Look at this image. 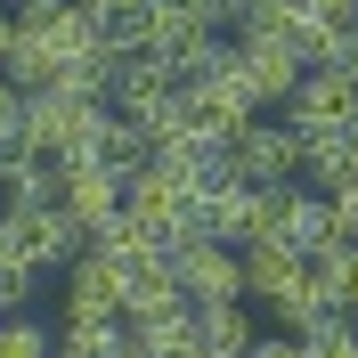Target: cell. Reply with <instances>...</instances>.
<instances>
[{
  "mask_svg": "<svg viewBox=\"0 0 358 358\" xmlns=\"http://www.w3.org/2000/svg\"><path fill=\"white\" fill-rule=\"evenodd\" d=\"M326 212H334V236H350V245H358V171L326 196Z\"/></svg>",
  "mask_w": 358,
  "mask_h": 358,
  "instance_id": "23",
  "label": "cell"
},
{
  "mask_svg": "<svg viewBox=\"0 0 358 358\" xmlns=\"http://www.w3.org/2000/svg\"><path fill=\"white\" fill-rule=\"evenodd\" d=\"M326 358H358V326H350L342 342H326Z\"/></svg>",
  "mask_w": 358,
  "mask_h": 358,
  "instance_id": "28",
  "label": "cell"
},
{
  "mask_svg": "<svg viewBox=\"0 0 358 358\" xmlns=\"http://www.w3.org/2000/svg\"><path fill=\"white\" fill-rule=\"evenodd\" d=\"M187 8H196L212 33H236V17H245V0H187Z\"/></svg>",
  "mask_w": 358,
  "mask_h": 358,
  "instance_id": "24",
  "label": "cell"
},
{
  "mask_svg": "<svg viewBox=\"0 0 358 358\" xmlns=\"http://www.w3.org/2000/svg\"><path fill=\"white\" fill-rule=\"evenodd\" d=\"M114 122L106 98H73V90H24V122L17 147L49 163H98V131Z\"/></svg>",
  "mask_w": 358,
  "mask_h": 358,
  "instance_id": "1",
  "label": "cell"
},
{
  "mask_svg": "<svg viewBox=\"0 0 358 358\" xmlns=\"http://www.w3.org/2000/svg\"><path fill=\"white\" fill-rule=\"evenodd\" d=\"M252 358H326V350H310V342H293V334H261Z\"/></svg>",
  "mask_w": 358,
  "mask_h": 358,
  "instance_id": "27",
  "label": "cell"
},
{
  "mask_svg": "<svg viewBox=\"0 0 358 358\" xmlns=\"http://www.w3.org/2000/svg\"><path fill=\"white\" fill-rule=\"evenodd\" d=\"M98 163H106V171H147V163H155V131H147V122H131V114H114L106 131H98Z\"/></svg>",
  "mask_w": 358,
  "mask_h": 358,
  "instance_id": "19",
  "label": "cell"
},
{
  "mask_svg": "<svg viewBox=\"0 0 358 358\" xmlns=\"http://www.w3.org/2000/svg\"><path fill=\"white\" fill-rule=\"evenodd\" d=\"M90 17H98V33H114V24L122 17H138V8H147V0H82Z\"/></svg>",
  "mask_w": 358,
  "mask_h": 358,
  "instance_id": "25",
  "label": "cell"
},
{
  "mask_svg": "<svg viewBox=\"0 0 358 358\" xmlns=\"http://www.w3.org/2000/svg\"><path fill=\"white\" fill-rule=\"evenodd\" d=\"M17 122H24V90L0 73V138H17Z\"/></svg>",
  "mask_w": 358,
  "mask_h": 358,
  "instance_id": "26",
  "label": "cell"
},
{
  "mask_svg": "<svg viewBox=\"0 0 358 358\" xmlns=\"http://www.w3.org/2000/svg\"><path fill=\"white\" fill-rule=\"evenodd\" d=\"M106 106H114V114H131V122H155V114L179 106V73L163 66V57H147V49H138V57H122V66H114Z\"/></svg>",
  "mask_w": 358,
  "mask_h": 358,
  "instance_id": "10",
  "label": "cell"
},
{
  "mask_svg": "<svg viewBox=\"0 0 358 358\" xmlns=\"http://www.w3.org/2000/svg\"><path fill=\"white\" fill-rule=\"evenodd\" d=\"M310 277H317L326 301H350V293H358V245H350V236H326V245L310 252Z\"/></svg>",
  "mask_w": 358,
  "mask_h": 358,
  "instance_id": "20",
  "label": "cell"
},
{
  "mask_svg": "<svg viewBox=\"0 0 358 358\" xmlns=\"http://www.w3.org/2000/svg\"><path fill=\"white\" fill-rule=\"evenodd\" d=\"M155 310H187L171 252H155L147 268H131V277H122V317H155Z\"/></svg>",
  "mask_w": 358,
  "mask_h": 358,
  "instance_id": "18",
  "label": "cell"
},
{
  "mask_svg": "<svg viewBox=\"0 0 358 358\" xmlns=\"http://www.w3.org/2000/svg\"><path fill=\"white\" fill-rule=\"evenodd\" d=\"M57 171H66L57 203H66V220L82 228V236H98V228L122 220V171H106V163H57Z\"/></svg>",
  "mask_w": 358,
  "mask_h": 358,
  "instance_id": "9",
  "label": "cell"
},
{
  "mask_svg": "<svg viewBox=\"0 0 358 358\" xmlns=\"http://www.w3.org/2000/svg\"><path fill=\"white\" fill-rule=\"evenodd\" d=\"M252 236L261 245H293V252H317L334 236V212L317 187H261V212H252ZM245 236V245H252Z\"/></svg>",
  "mask_w": 358,
  "mask_h": 358,
  "instance_id": "3",
  "label": "cell"
},
{
  "mask_svg": "<svg viewBox=\"0 0 358 358\" xmlns=\"http://www.w3.org/2000/svg\"><path fill=\"white\" fill-rule=\"evenodd\" d=\"M236 73H245V90L261 106H285L310 66H301V49H285V41H236Z\"/></svg>",
  "mask_w": 358,
  "mask_h": 358,
  "instance_id": "12",
  "label": "cell"
},
{
  "mask_svg": "<svg viewBox=\"0 0 358 358\" xmlns=\"http://www.w3.org/2000/svg\"><path fill=\"white\" fill-rule=\"evenodd\" d=\"M0 236H8V245L24 252V261L33 268H73L82 261V228L66 220V203H33V212H0Z\"/></svg>",
  "mask_w": 358,
  "mask_h": 358,
  "instance_id": "7",
  "label": "cell"
},
{
  "mask_svg": "<svg viewBox=\"0 0 358 358\" xmlns=\"http://www.w3.org/2000/svg\"><path fill=\"white\" fill-rule=\"evenodd\" d=\"M196 187H203V171L155 155L147 171L122 179V220H138L155 245H171V236H187V228H196Z\"/></svg>",
  "mask_w": 358,
  "mask_h": 358,
  "instance_id": "2",
  "label": "cell"
},
{
  "mask_svg": "<svg viewBox=\"0 0 358 358\" xmlns=\"http://www.w3.org/2000/svg\"><path fill=\"white\" fill-rule=\"evenodd\" d=\"M171 268H179V293L187 301H245V252L236 245H220V236H171Z\"/></svg>",
  "mask_w": 358,
  "mask_h": 358,
  "instance_id": "4",
  "label": "cell"
},
{
  "mask_svg": "<svg viewBox=\"0 0 358 358\" xmlns=\"http://www.w3.org/2000/svg\"><path fill=\"white\" fill-rule=\"evenodd\" d=\"M0 358H57V334L33 310H17V317H0Z\"/></svg>",
  "mask_w": 358,
  "mask_h": 358,
  "instance_id": "22",
  "label": "cell"
},
{
  "mask_svg": "<svg viewBox=\"0 0 358 358\" xmlns=\"http://www.w3.org/2000/svg\"><path fill=\"white\" fill-rule=\"evenodd\" d=\"M57 187H66V171L49 155H8V171H0V212H33V203H57Z\"/></svg>",
  "mask_w": 358,
  "mask_h": 358,
  "instance_id": "17",
  "label": "cell"
},
{
  "mask_svg": "<svg viewBox=\"0 0 358 358\" xmlns=\"http://www.w3.org/2000/svg\"><path fill=\"white\" fill-rule=\"evenodd\" d=\"M196 342H203V358H252L261 350V317L245 301H196Z\"/></svg>",
  "mask_w": 358,
  "mask_h": 358,
  "instance_id": "14",
  "label": "cell"
},
{
  "mask_svg": "<svg viewBox=\"0 0 358 358\" xmlns=\"http://www.w3.org/2000/svg\"><path fill=\"white\" fill-rule=\"evenodd\" d=\"M245 252V301H261V310H277V301H293V293H310V252H293V245H236Z\"/></svg>",
  "mask_w": 358,
  "mask_h": 358,
  "instance_id": "11",
  "label": "cell"
},
{
  "mask_svg": "<svg viewBox=\"0 0 358 358\" xmlns=\"http://www.w3.org/2000/svg\"><path fill=\"white\" fill-rule=\"evenodd\" d=\"M252 212H261V187L236 171H212L196 187V236H220V245H245L252 236Z\"/></svg>",
  "mask_w": 358,
  "mask_h": 358,
  "instance_id": "8",
  "label": "cell"
},
{
  "mask_svg": "<svg viewBox=\"0 0 358 358\" xmlns=\"http://www.w3.org/2000/svg\"><path fill=\"white\" fill-rule=\"evenodd\" d=\"M350 41H358V17H350Z\"/></svg>",
  "mask_w": 358,
  "mask_h": 358,
  "instance_id": "32",
  "label": "cell"
},
{
  "mask_svg": "<svg viewBox=\"0 0 358 358\" xmlns=\"http://www.w3.org/2000/svg\"><path fill=\"white\" fill-rule=\"evenodd\" d=\"M66 317H122V268L98 261L82 245V261L66 268Z\"/></svg>",
  "mask_w": 358,
  "mask_h": 358,
  "instance_id": "15",
  "label": "cell"
},
{
  "mask_svg": "<svg viewBox=\"0 0 358 358\" xmlns=\"http://www.w3.org/2000/svg\"><path fill=\"white\" fill-rule=\"evenodd\" d=\"M122 358H203L196 301L187 310H155V317H122Z\"/></svg>",
  "mask_w": 358,
  "mask_h": 358,
  "instance_id": "13",
  "label": "cell"
},
{
  "mask_svg": "<svg viewBox=\"0 0 358 358\" xmlns=\"http://www.w3.org/2000/svg\"><path fill=\"white\" fill-rule=\"evenodd\" d=\"M350 122H358V73L310 66L301 90L285 98V131H293V138H317V131H350Z\"/></svg>",
  "mask_w": 358,
  "mask_h": 358,
  "instance_id": "5",
  "label": "cell"
},
{
  "mask_svg": "<svg viewBox=\"0 0 358 358\" xmlns=\"http://www.w3.org/2000/svg\"><path fill=\"white\" fill-rule=\"evenodd\" d=\"M57 358H73V350H57Z\"/></svg>",
  "mask_w": 358,
  "mask_h": 358,
  "instance_id": "33",
  "label": "cell"
},
{
  "mask_svg": "<svg viewBox=\"0 0 358 358\" xmlns=\"http://www.w3.org/2000/svg\"><path fill=\"white\" fill-rule=\"evenodd\" d=\"M33 285H41V268L24 261L8 236H0V317H17V310H33Z\"/></svg>",
  "mask_w": 358,
  "mask_h": 358,
  "instance_id": "21",
  "label": "cell"
},
{
  "mask_svg": "<svg viewBox=\"0 0 358 358\" xmlns=\"http://www.w3.org/2000/svg\"><path fill=\"white\" fill-rule=\"evenodd\" d=\"M342 317H350V326H358V293H350V301H342Z\"/></svg>",
  "mask_w": 358,
  "mask_h": 358,
  "instance_id": "31",
  "label": "cell"
},
{
  "mask_svg": "<svg viewBox=\"0 0 358 358\" xmlns=\"http://www.w3.org/2000/svg\"><path fill=\"white\" fill-rule=\"evenodd\" d=\"M228 171L252 179V187H293V179H301V138H293L285 122H261V114H252L245 131L228 138Z\"/></svg>",
  "mask_w": 358,
  "mask_h": 358,
  "instance_id": "6",
  "label": "cell"
},
{
  "mask_svg": "<svg viewBox=\"0 0 358 358\" xmlns=\"http://www.w3.org/2000/svg\"><path fill=\"white\" fill-rule=\"evenodd\" d=\"M350 171H358V122H350V131H317V138H301V187L334 196Z\"/></svg>",
  "mask_w": 358,
  "mask_h": 358,
  "instance_id": "16",
  "label": "cell"
},
{
  "mask_svg": "<svg viewBox=\"0 0 358 358\" xmlns=\"http://www.w3.org/2000/svg\"><path fill=\"white\" fill-rule=\"evenodd\" d=\"M8 41H17V17L0 8V66H8Z\"/></svg>",
  "mask_w": 358,
  "mask_h": 358,
  "instance_id": "29",
  "label": "cell"
},
{
  "mask_svg": "<svg viewBox=\"0 0 358 358\" xmlns=\"http://www.w3.org/2000/svg\"><path fill=\"white\" fill-rule=\"evenodd\" d=\"M8 155H17V138H0V171H8Z\"/></svg>",
  "mask_w": 358,
  "mask_h": 358,
  "instance_id": "30",
  "label": "cell"
}]
</instances>
